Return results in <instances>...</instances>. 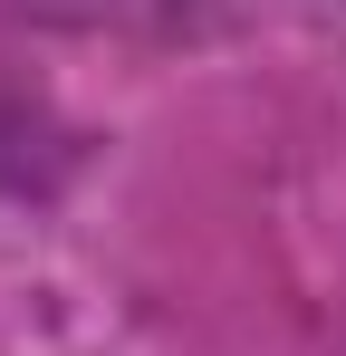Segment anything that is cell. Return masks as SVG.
Returning <instances> with one entry per match:
<instances>
[]
</instances>
